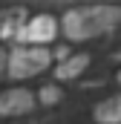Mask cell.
Here are the masks:
<instances>
[{"label":"cell","instance_id":"cell-1","mask_svg":"<svg viewBox=\"0 0 121 124\" xmlns=\"http://www.w3.org/2000/svg\"><path fill=\"white\" fill-rule=\"evenodd\" d=\"M121 9L115 6H90V9H75L69 15H63V32L72 40H84V38H95L101 32H110L118 26Z\"/></svg>","mask_w":121,"mask_h":124},{"label":"cell","instance_id":"cell-2","mask_svg":"<svg viewBox=\"0 0 121 124\" xmlns=\"http://www.w3.org/2000/svg\"><path fill=\"white\" fill-rule=\"evenodd\" d=\"M49 52L43 49V46H17L9 58H6V69H9V75L12 78H32V75H38V72H43L46 66H49Z\"/></svg>","mask_w":121,"mask_h":124},{"label":"cell","instance_id":"cell-3","mask_svg":"<svg viewBox=\"0 0 121 124\" xmlns=\"http://www.w3.org/2000/svg\"><path fill=\"white\" fill-rule=\"evenodd\" d=\"M55 32H58V20H55V17H49V15H38V17H32L29 23L17 32V38H20L23 43H35V46H38V43L52 40Z\"/></svg>","mask_w":121,"mask_h":124},{"label":"cell","instance_id":"cell-4","mask_svg":"<svg viewBox=\"0 0 121 124\" xmlns=\"http://www.w3.org/2000/svg\"><path fill=\"white\" fill-rule=\"evenodd\" d=\"M35 107V95L23 87L17 90H6L0 95V116H23Z\"/></svg>","mask_w":121,"mask_h":124},{"label":"cell","instance_id":"cell-5","mask_svg":"<svg viewBox=\"0 0 121 124\" xmlns=\"http://www.w3.org/2000/svg\"><path fill=\"white\" fill-rule=\"evenodd\" d=\"M95 118L101 124H118L121 121V98H110V101H101L95 107Z\"/></svg>","mask_w":121,"mask_h":124},{"label":"cell","instance_id":"cell-6","mask_svg":"<svg viewBox=\"0 0 121 124\" xmlns=\"http://www.w3.org/2000/svg\"><path fill=\"white\" fill-rule=\"evenodd\" d=\"M87 63H90V58H87V55L66 58V61L58 66V78H60V81H66V78H75V75H81V72L87 69Z\"/></svg>","mask_w":121,"mask_h":124},{"label":"cell","instance_id":"cell-7","mask_svg":"<svg viewBox=\"0 0 121 124\" xmlns=\"http://www.w3.org/2000/svg\"><path fill=\"white\" fill-rule=\"evenodd\" d=\"M40 101H43V104L60 101V90H58V87H43V90H40Z\"/></svg>","mask_w":121,"mask_h":124},{"label":"cell","instance_id":"cell-8","mask_svg":"<svg viewBox=\"0 0 121 124\" xmlns=\"http://www.w3.org/2000/svg\"><path fill=\"white\" fill-rule=\"evenodd\" d=\"M3 69H6V52H0V75H3Z\"/></svg>","mask_w":121,"mask_h":124},{"label":"cell","instance_id":"cell-9","mask_svg":"<svg viewBox=\"0 0 121 124\" xmlns=\"http://www.w3.org/2000/svg\"><path fill=\"white\" fill-rule=\"evenodd\" d=\"M118 81H121V72H118Z\"/></svg>","mask_w":121,"mask_h":124}]
</instances>
